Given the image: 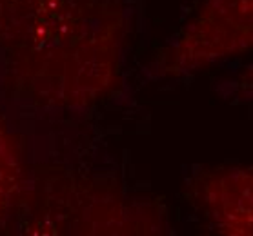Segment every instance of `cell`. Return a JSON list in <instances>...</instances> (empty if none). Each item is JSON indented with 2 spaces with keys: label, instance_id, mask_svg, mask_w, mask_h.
<instances>
[{
  "label": "cell",
  "instance_id": "1",
  "mask_svg": "<svg viewBox=\"0 0 253 236\" xmlns=\"http://www.w3.org/2000/svg\"><path fill=\"white\" fill-rule=\"evenodd\" d=\"M126 17L115 0H0V47L37 102L82 107L121 76Z\"/></svg>",
  "mask_w": 253,
  "mask_h": 236
},
{
  "label": "cell",
  "instance_id": "3",
  "mask_svg": "<svg viewBox=\"0 0 253 236\" xmlns=\"http://www.w3.org/2000/svg\"><path fill=\"white\" fill-rule=\"evenodd\" d=\"M253 176L250 167H230L202 182V207L215 227L230 236H250L253 229Z\"/></svg>",
  "mask_w": 253,
  "mask_h": 236
},
{
  "label": "cell",
  "instance_id": "2",
  "mask_svg": "<svg viewBox=\"0 0 253 236\" xmlns=\"http://www.w3.org/2000/svg\"><path fill=\"white\" fill-rule=\"evenodd\" d=\"M253 44V0H204L157 62L162 76H180L246 53Z\"/></svg>",
  "mask_w": 253,
  "mask_h": 236
},
{
  "label": "cell",
  "instance_id": "4",
  "mask_svg": "<svg viewBox=\"0 0 253 236\" xmlns=\"http://www.w3.org/2000/svg\"><path fill=\"white\" fill-rule=\"evenodd\" d=\"M22 169L9 135L0 122V222L7 218L20 195Z\"/></svg>",
  "mask_w": 253,
  "mask_h": 236
}]
</instances>
